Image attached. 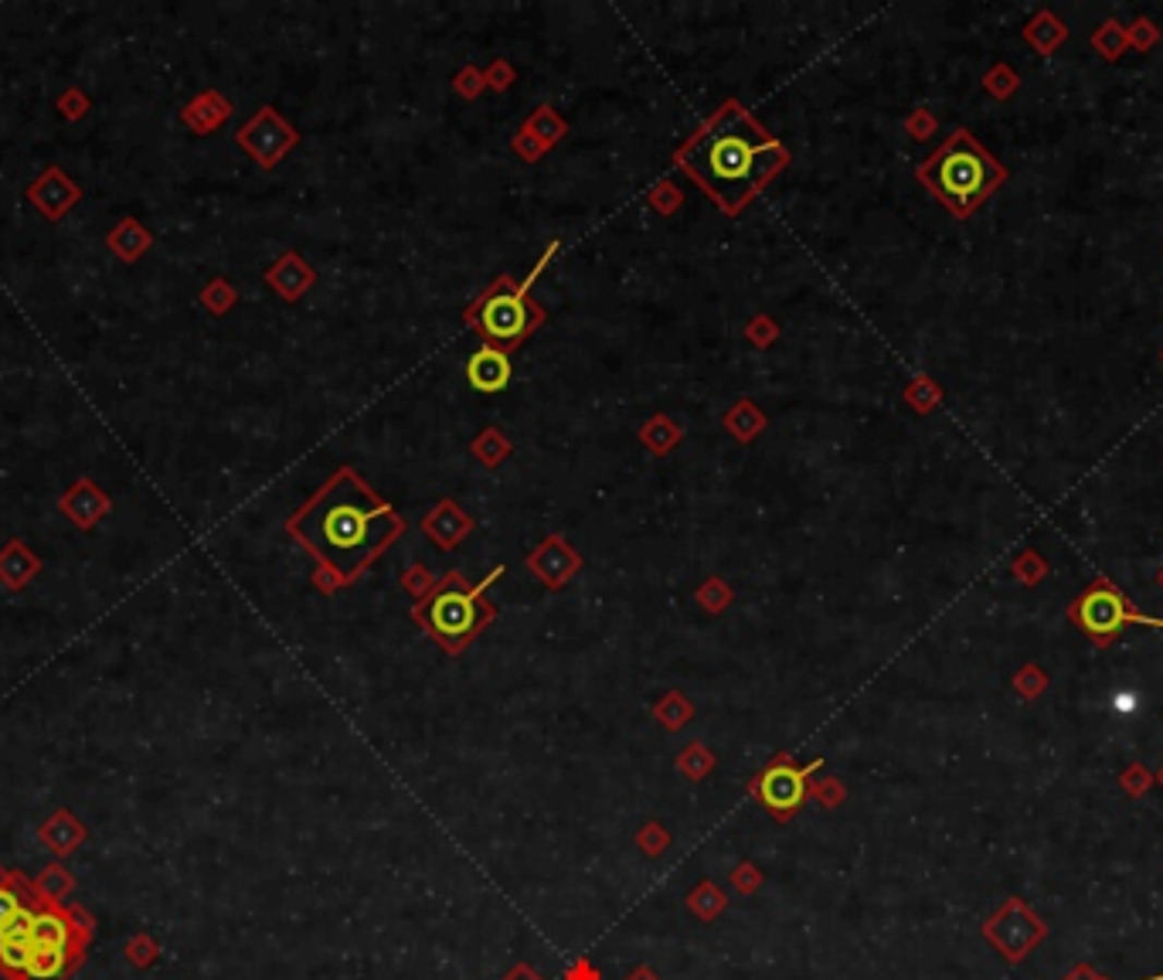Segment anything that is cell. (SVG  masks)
Instances as JSON below:
<instances>
[{"label": "cell", "mask_w": 1163, "mask_h": 980, "mask_svg": "<svg viewBox=\"0 0 1163 980\" xmlns=\"http://www.w3.org/2000/svg\"><path fill=\"white\" fill-rule=\"evenodd\" d=\"M290 531L340 579H354L391 539L402 535V518L344 470L290 521Z\"/></svg>", "instance_id": "cell-1"}, {"label": "cell", "mask_w": 1163, "mask_h": 980, "mask_svg": "<svg viewBox=\"0 0 1163 980\" xmlns=\"http://www.w3.org/2000/svg\"><path fill=\"white\" fill-rule=\"evenodd\" d=\"M779 144H773L739 106H728L680 150V167L728 211L752 198L779 171Z\"/></svg>", "instance_id": "cell-2"}, {"label": "cell", "mask_w": 1163, "mask_h": 980, "mask_svg": "<svg viewBox=\"0 0 1163 980\" xmlns=\"http://www.w3.org/2000/svg\"><path fill=\"white\" fill-rule=\"evenodd\" d=\"M919 181L940 198L956 218H970L990 194L1007 181V167L970 130H956L922 167Z\"/></svg>", "instance_id": "cell-3"}, {"label": "cell", "mask_w": 1163, "mask_h": 980, "mask_svg": "<svg viewBox=\"0 0 1163 980\" xmlns=\"http://www.w3.org/2000/svg\"><path fill=\"white\" fill-rule=\"evenodd\" d=\"M93 927L82 912L59 903H41L32 919V954H27L24 980H69L89 946Z\"/></svg>", "instance_id": "cell-4"}, {"label": "cell", "mask_w": 1163, "mask_h": 980, "mask_svg": "<svg viewBox=\"0 0 1163 980\" xmlns=\"http://www.w3.org/2000/svg\"><path fill=\"white\" fill-rule=\"evenodd\" d=\"M1068 620L1079 627L1095 648H1110V643L1126 630V627H1150V630H1163V620L1153 613H1143L1140 606H1132V600L1119 590L1113 579L1095 576L1086 590L1071 600L1068 606Z\"/></svg>", "instance_id": "cell-5"}, {"label": "cell", "mask_w": 1163, "mask_h": 980, "mask_svg": "<svg viewBox=\"0 0 1163 980\" xmlns=\"http://www.w3.org/2000/svg\"><path fill=\"white\" fill-rule=\"evenodd\" d=\"M983 936L1007 964H1025L1047 940V922L1020 899V895H1010V899H1004V906L983 922Z\"/></svg>", "instance_id": "cell-6"}, {"label": "cell", "mask_w": 1163, "mask_h": 980, "mask_svg": "<svg viewBox=\"0 0 1163 980\" xmlns=\"http://www.w3.org/2000/svg\"><path fill=\"white\" fill-rule=\"evenodd\" d=\"M422 624L429 627L449 651H460L463 640L476 633V627L484 624V606H480L476 593H467L463 585L452 579L443 590H436L429 600L419 609Z\"/></svg>", "instance_id": "cell-7"}, {"label": "cell", "mask_w": 1163, "mask_h": 980, "mask_svg": "<svg viewBox=\"0 0 1163 980\" xmlns=\"http://www.w3.org/2000/svg\"><path fill=\"white\" fill-rule=\"evenodd\" d=\"M476 324L490 341L514 344L528 330V306H524L521 293L497 290V293L484 297V303L476 306Z\"/></svg>", "instance_id": "cell-8"}, {"label": "cell", "mask_w": 1163, "mask_h": 980, "mask_svg": "<svg viewBox=\"0 0 1163 980\" xmlns=\"http://www.w3.org/2000/svg\"><path fill=\"white\" fill-rule=\"evenodd\" d=\"M755 794L779 821H786L789 814H797L807 800V773L779 760L776 766H770L759 776Z\"/></svg>", "instance_id": "cell-9"}, {"label": "cell", "mask_w": 1163, "mask_h": 980, "mask_svg": "<svg viewBox=\"0 0 1163 980\" xmlns=\"http://www.w3.org/2000/svg\"><path fill=\"white\" fill-rule=\"evenodd\" d=\"M38 899L27 906L11 927L0 933V973L8 980H24L27 954H32V919H35Z\"/></svg>", "instance_id": "cell-10"}, {"label": "cell", "mask_w": 1163, "mask_h": 980, "mask_svg": "<svg viewBox=\"0 0 1163 980\" xmlns=\"http://www.w3.org/2000/svg\"><path fill=\"white\" fill-rule=\"evenodd\" d=\"M1025 41L1038 51V55H1055L1065 41H1068V24L1055 14V11H1038L1028 24H1025Z\"/></svg>", "instance_id": "cell-11"}, {"label": "cell", "mask_w": 1163, "mask_h": 980, "mask_svg": "<svg viewBox=\"0 0 1163 980\" xmlns=\"http://www.w3.org/2000/svg\"><path fill=\"white\" fill-rule=\"evenodd\" d=\"M35 899H38V895H35L32 885H27L24 879H17L14 872H4V868H0V933H4Z\"/></svg>", "instance_id": "cell-12"}, {"label": "cell", "mask_w": 1163, "mask_h": 980, "mask_svg": "<svg viewBox=\"0 0 1163 980\" xmlns=\"http://www.w3.org/2000/svg\"><path fill=\"white\" fill-rule=\"evenodd\" d=\"M65 504V511L72 515V521L75 524H82V528H89V524H96L106 511H109V500L89 484V481H82V484H75L72 487V494L62 500Z\"/></svg>", "instance_id": "cell-13"}, {"label": "cell", "mask_w": 1163, "mask_h": 980, "mask_svg": "<svg viewBox=\"0 0 1163 980\" xmlns=\"http://www.w3.org/2000/svg\"><path fill=\"white\" fill-rule=\"evenodd\" d=\"M82 837H85V827H82L72 814H65V810H59V814H54V818L41 827V842H45V848L54 851V855L75 851V848L82 845Z\"/></svg>", "instance_id": "cell-14"}, {"label": "cell", "mask_w": 1163, "mask_h": 980, "mask_svg": "<svg viewBox=\"0 0 1163 980\" xmlns=\"http://www.w3.org/2000/svg\"><path fill=\"white\" fill-rule=\"evenodd\" d=\"M507 378H510V365H507V358H504L500 351H480V354L473 358L470 382H473L476 388L497 391V388L507 385Z\"/></svg>", "instance_id": "cell-15"}, {"label": "cell", "mask_w": 1163, "mask_h": 980, "mask_svg": "<svg viewBox=\"0 0 1163 980\" xmlns=\"http://www.w3.org/2000/svg\"><path fill=\"white\" fill-rule=\"evenodd\" d=\"M1092 48L1102 55L1105 62H1116V59H1123V51L1129 48V41H1126V24H1119L1116 17L1102 21V24L1095 27V32H1092Z\"/></svg>", "instance_id": "cell-16"}, {"label": "cell", "mask_w": 1163, "mask_h": 980, "mask_svg": "<svg viewBox=\"0 0 1163 980\" xmlns=\"http://www.w3.org/2000/svg\"><path fill=\"white\" fill-rule=\"evenodd\" d=\"M1047 572H1052V566H1047V558L1038 548H1020L1017 558L1010 562V576L1020 585H1038V582L1047 579Z\"/></svg>", "instance_id": "cell-17"}, {"label": "cell", "mask_w": 1163, "mask_h": 980, "mask_svg": "<svg viewBox=\"0 0 1163 980\" xmlns=\"http://www.w3.org/2000/svg\"><path fill=\"white\" fill-rule=\"evenodd\" d=\"M1047 685H1052V678H1047V670L1038 664H1025L1014 675V691L1025 698V702H1038V698L1047 691Z\"/></svg>", "instance_id": "cell-18"}, {"label": "cell", "mask_w": 1163, "mask_h": 980, "mask_svg": "<svg viewBox=\"0 0 1163 980\" xmlns=\"http://www.w3.org/2000/svg\"><path fill=\"white\" fill-rule=\"evenodd\" d=\"M35 888V895H38V899L41 903H59L62 899V895L72 888V879H69V872H65V868H59V864H51V868H45V875L32 885Z\"/></svg>", "instance_id": "cell-19"}, {"label": "cell", "mask_w": 1163, "mask_h": 980, "mask_svg": "<svg viewBox=\"0 0 1163 980\" xmlns=\"http://www.w3.org/2000/svg\"><path fill=\"white\" fill-rule=\"evenodd\" d=\"M21 562L27 566V562H35V558L21 542H11V548L0 555V579H8V585H21V582L32 579L27 572H21Z\"/></svg>", "instance_id": "cell-20"}, {"label": "cell", "mask_w": 1163, "mask_h": 980, "mask_svg": "<svg viewBox=\"0 0 1163 980\" xmlns=\"http://www.w3.org/2000/svg\"><path fill=\"white\" fill-rule=\"evenodd\" d=\"M983 86H986V93L994 96V99H1010V96L1020 89V75H1017L1010 65L1001 62V65H994V69L983 75Z\"/></svg>", "instance_id": "cell-21"}, {"label": "cell", "mask_w": 1163, "mask_h": 980, "mask_svg": "<svg viewBox=\"0 0 1163 980\" xmlns=\"http://www.w3.org/2000/svg\"><path fill=\"white\" fill-rule=\"evenodd\" d=\"M1119 787L1126 790V797L1140 800V797L1153 787V773H1150L1143 763H1129V766L1119 773Z\"/></svg>", "instance_id": "cell-22"}, {"label": "cell", "mask_w": 1163, "mask_h": 980, "mask_svg": "<svg viewBox=\"0 0 1163 980\" xmlns=\"http://www.w3.org/2000/svg\"><path fill=\"white\" fill-rule=\"evenodd\" d=\"M1126 41H1129V48H1137V51H1150L1160 41V27L1150 17H1137L1126 27Z\"/></svg>", "instance_id": "cell-23"}, {"label": "cell", "mask_w": 1163, "mask_h": 980, "mask_svg": "<svg viewBox=\"0 0 1163 980\" xmlns=\"http://www.w3.org/2000/svg\"><path fill=\"white\" fill-rule=\"evenodd\" d=\"M1062 980H1110V977H1102L1092 964H1075ZM1147 980H1163V973H1156V977H1147Z\"/></svg>", "instance_id": "cell-24"}, {"label": "cell", "mask_w": 1163, "mask_h": 980, "mask_svg": "<svg viewBox=\"0 0 1163 980\" xmlns=\"http://www.w3.org/2000/svg\"><path fill=\"white\" fill-rule=\"evenodd\" d=\"M126 949H130V960H133V964H150V960H154V946H150L147 940H133Z\"/></svg>", "instance_id": "cell-25"}, {"label": "cell", "mask_w": 1163, "mask_h": 980, "mask_svg": "<svg viewBox=\"0 0 1163 980\" xmlns=\"http://www.w3.org/2000/svg\"><path fill=\"white\" fill-rule=\"evenodd\" d=\"M510 980H537L531 970H521V973H514V977H510Z\"/></svg>", "instance_id": "cell-26"}, {"label": "cell", "mask_w": 1163, "mask_h": 980, "mask_svg": "<svg viewBox=\"0 0 1163 980\" xmlns=\"http://www.w3.org/2000/svg\"><path fill=\"white\" fill-rule=\"evenodd\" d=\"M1153 783H1160V787H1163V766L1156 770V776H1153Z\"/></svg>", "instance_id": "cell-27"}, {"label": "cell", "mask_w": 1163, "mask_h": 980, "mask_svg": "<svg viewBox=\"0 0 1163 980\" xmlns=\"http://www.w3.org/2000/svg\"><path fill=\"white\" fill-rule=\"evenodd\" d=\"M1156 582H1160V585H1163V569H1160V576H1156Z\"/></svg>", "instance_id": "cell-28"}]
</instances>
